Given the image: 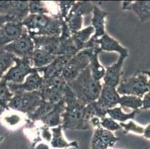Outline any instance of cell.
<instances>
[{"label": "cell", "instance_id": "1", "mask_svg": "<svg viewBox=\"0 0 150 149\" xmlns=\"http://www.w3.org/2000/svg\"><path fill=\"white\" fill-rule=\"evenodd\" d=\"M64 101L66 106L61 115L63 129L85 131L92 128L87 117L86 105L78 100L69 86L65 92Z\"/></svg>", "mask_w": 150, "mask_h": 149}, {"label": "cell", "instance_id": "2", "mask_svg": "<svg viewBox=\"0 0 150 149\" xmlns=\"http://www.w3.org/2000/svg\"><path fill=\"white\" fill-rule=\"evenodd\" d=\"M62 20L58 14H29L22 23L31 37H58L61 34Z\"/></svg>", "mask_w": 150, "mask_h": 149}, {"label": "cell", "instance_id": "3", "mask_svg": "<svg viewBox=\"0 0 150 149\" xmlns=\"http://www.w3.org/2000/svg\"><path fill=\"white\" fill-rule=\"evenodd\" d=\"M67 84L78 100L85 105L97 101L102 88L101 81H96L92 77L89 67L86 68L76 79Z\"/></svg>", "mask_w": 150, "mask_h": 149}, {"label": "cell", "instance_id": "4", "mask_svg": "<svg viewBox=\"0 0 150 149\" xmlns=\"http://www.w3.org/2000/svg\"><path fill=\"white\" fill-rule=\"evenodd\" d=\"M43 102L39 90L13 94L8 107L12 110L28 115L36 110Z\"/></svg>", "mask_w": 150, "mask_h": 149}, {"label": "cell", "instance_id": "5", "mask_svg": "<svg viewBox=\"0 0 150 149\" xmlns=\"http://www.w3.org/2000/svg\"><path fill=\"white\" fill-rule=\"evenodd\" d=\"M68 84L61 76L43 80V87L40 92L43 101L57 104L64 99Z\"/></svg>", "mask_w": 150, "mask_h": 149}, {"label": "cell", "instance_id": "6", "mask_svg": "<svg viewBox=\"0 0 150 149\" xmlns=\"http://www.w3.org/2000/svg\"><path fill=\"white\" fill-rule=\"evenodd\" d=\"M90 52L91 48L84 49L73 56L69 60L61 73V76L67 83L76 79L83 70L88 67Z\"/></svg>", "mask_w": 150, "mask_h": 149}, {"label": "cell", "instance_id": "7", "mask_svg": "<svg viewBox=\"0 0 150 149\" xmlns=\"http://www.w3.org/2000/svg\"><path fill=\"white\" fill-rule=\"evenodd\" d=\"M13 62L15 65L11 66L2 79L7 82H12L14 84H22L25 79L31 72L35 70V68L31 67V60L27 57H14Z\"/></svg>", "mask_w": 150, "mask_h": 149}, {"label": "cell", "instance_id": "8", "mask_svg": "<svg viewBox=\"0 0 150 149\" xmlns=\"http://www.w3.org/2000/svg\"><path fill=\"white\" fill-rule=\"evenodd\" d=\"M2 49L11 53L15 57L20 58L27 57L31 60L35 52V43L26 31L20 38L6 45Z\"/></svg>", "mask_w": 150, "mask_h": 149}, {"label": "cell", "instance_id": "9", "mask_svg": "<svg viewBox=\"0 0 150 149\" xmlns=\"http://www.w3.org/2000/svg\"><path fill=\"white\" fill-rule=\"evenodd\" d=\"M0 15L23 23L29 15L28 1H0Z\"/></svg>", "mask_w": 150, "mask_h": 149}, {"label": "cell", "instance_id": "10", "mask_svg": "<svg viewBox=\"0 0 150 149\" xmlns=\"http://www.w3.org/2000/svg\"><path fill=\"white\" fill-rule=\"evenodd\" d=\"M148 90L146 80L144 76H134L130 78L120 81L117 91L119 95H142Z\"/></svg>", "mask_w": 150, "mask_h": 149}, {"label": "cell", "instance_id": "11", "mask_svg": "<svg viewBox=\"0 0 150 149\" xmlns=\"http://www.w3.org/2000/svg\"><path fill=\"white\" fill-rule=\"evenodd\" d=\"M43 84V78L40 75L38 69L35 70L26 77L25 81L22 84H14L12 82H8V87L13 94L23 92H33L41 89Z\"/></svg>", "mask_w": 150, "mask_h": 149}, {"label": "cell", "instance_id": "12", "mask_svg": "<svg viewBox=\"0 0 150 149\" xmlns=\"http://www.w3.org/2000/svg\"><path fill=\"white\" fill-rule=\"evenodd\" d=\"M26 31L20 22L11 21L5 23L0 29V49L20 38Z\"/></svg>", "mask_w": 150, "mask_h": 149}, {"label": "cell", "instance_id": "13", "mask_svg": "<svg viewBox=\"0 0 150 149\" xmlns=\"http://www.w3.org/2000/svg\"><path fill=\"white\" fill-rule=\"evenodd\" d=\"M120 139L111 131L102 127L95 128L91 140V149H108L113 148Z\"/></svg>", "mask_w": 150, "mask_h": 149}, {"label": "cell", "instance_id": "14", "mask_svg": "<svg viewBox=\"0 0 150 149\" xmlns=\"http://www.w3.org/2000/svg\"><path fill=\"white\" fill-rule=\"evenodd\" d=\"M73 54H65V55L57 56L55 59L44 67L38 69L39 73L43 74V80L52 78L57 77L61 76L63 70L69 62V60L73 57Z\"/></svg>", "mask_w": 150, "mask_h": 149}, {"label": "cell", "instance_id": "15", "mask_svg": "<svg viewBox=\"0 0 150 149\" xmlns=\"http://www.w3.org/2000/svg\"><path fill=\"white\" fill-rule=\"evenodd\" d=\"M120 98V96L117 93L116 87L102 84L100 95L98 100L96 101V103L102 111L106 113L107 110L115 107L116 105H119Z\"/></svg>", "mask_w": 150, "mask_h": 149}, {"label": "cell", "instance_id": "16", "mask_svg": "<svg viewBox=\"0 0 150 149\" xmlns=\"http://www.w3.org/2000/svg\"><path fill=\"white\" fill-rule=\"evenodd\" d=\"M35 49H40L52 55L61 56V38L58 37H32Z\"/></svg>", "mask_w": 150, "mask_h": 149}, {"label": "cell", "instance_id": "17", "mask_svg": "<svg viewBox=\"0 0 150 149\" xmlns=\"http://www.w3.org/2000/svg\"><path fill=\"white\" fill-rule=\"evenodd\" d=\"M126 55H120L117 62L110 66L106 68L105 74L103 78L104 85L110 87H117L120 82V78L122 76V68Z\"/></svg>", "mask_w": 150, "mask_h": 149}, {"label": "cell", "instance_id": "18", "mask_svg": "<svg viewBox=\"0 0 150 149\" xmlns=\"http://www.w3.org/2000/svg\"><path fill=\"white\" fill-rule=\"evenodd\" d=\"M108 14V12L102 10L100 8L94 4L93 17L91 20V24L93 28H94V34L91 37V40H96L106 34L105 28V19Z\"/></svg>", "mask_w": 150, "mask_h": 149}, {"label": "cell", "instance_id": "19", "mask_svg": "<svg viewBox=\"0 0 150 149\" xmlns=\"http://www.w3.org/2000/svg\"><path fill=\"white\" fill-rule=\"evenodd\" d=\"M102 52V50L99 48V45H96L94 47L91 48V52L89 54V66L92 77L96 81H100L103 78L105 74V69L99 63V54Z\"/></svg>", "mask_w": 150, "mask_h": 149}, {"label": "cell", "instance_id": "20", "mask_svg": "<svg viewBox=\"0 0 150 149\" xmlns=\"http://www.w3.org/2000/svg\"><path fill=\"white\" fill-rule=\"evenodd\" d=\"M94 43L99 45L102 52H116L119 53L120 55L128 56V54H129L127 49L121 46L118 41L111 37L110 35H108L107 33L103 35L102 37L94 40Z\"/></svg>", "mask_w": 150, "mask_h": 149}, {"label": "cell", "instance_id": "21", "mask_svg": "<svg viewBox=\"0 0 150 149\" xmlns=\"http://www.w3.org/2000/svg\"><path fill=\"white\" fill-rule=\"evenodd\" d=\"M65 102L63 99L62 101L59 102L58 103L55 104L54 108L46 115V117L40 121L48 128H55L62 124V119L61 115L65 110Z\"/></svg>", "mask_w": 150, "mask_h": 149}, {"label": "cell", "instance_id": "22", "mask_svg": "<svg viewBox=\"0 0 150 149\" xmlns=\"http://www.w3.org/2000/svg\"><path fill=\"white\" fill-rule=\"evenodd\" d=\"M52 131V139L50 144L53 148H79V143L76 141H73L71 143L66 141L62 134L63 128L59 125L55 128H51Z\"/></svg>", "mask_w": 150, "mask_h": 149}, {"label": "cell", "instance_id": "23", "mask_svg": "<svg viewBox=\"0 0 150 149\" xmlns=\"http://www.w3.org/2000/svg\"><path fill=\"white\" fill-rule=\"evenodd\" d=\"M94 34V28L92 25L86 27L83 29L80 30L77 33L72 35L71 37L73 41V43L76 46L78 51L81 52L87 47V43L90 40L91 37Z\"/></svg>", "mask_w": 150, "mask_h": 149}, {"label": "cell", "instance_id": "24", "mask_svg": "<svg viewBox=\"0 0 150 149\" xmlns=\"http://www.w3.org/2000/svg\"><path fill=\"white\" fill-rule=\"evenodd\" d=\"M55 57H56L55 56L52 55L46 51L40 50V49H35L33 57L31 59V63L34 68L40 69L51 64L55 59Z\"/></svg>", "mask_w": 150, "mask_h": 149}, {"label": "cell", "instance_id": "25", "mask_svg": "<svg viewBox=\"0 0 150 149\" xmlns=\"http://www.w3.org/2000/svg\"><path fill=\"white\" fill-rule=\"evenodd\" d=\"M93 7L94 4L91 2H88V1L75 2L68 15H69V16L76 15V16H87V15H89L91 13H93Z\"/></svg>", "mask_w": 150, "mask_h": 149}, {"label": "cell", "instance_id": "26", "mask_svg": "<svg viewBox=\"0 0 150 149\" xmlns=\"http://www.w3.org/2000/svg\"><path fill=\"white\" fill-rule=\"evenodd\" d=\"M13 96V94L9 90L8 87V82L3 79L0 80V109L2 110H8L9 102Z\"/></svg>", "mask_w": 150, "mask_h": 149}, {"label": "cell", "instance_id": "27", "mask_svg": "<svg viewBox=\"0 0 150 149\" xmlns=\"http://www.w3.org/2000/svg\"><path fill=\"white\" fill-rule=\"evenodd\" d=\"M14 57L11 53L8 52L3 49H0V80L2 78L5 72L12 66L14 63Z\"/></svg>", "mask_w": 150, "mask_h": 149}, {"label": "cell", "instance_id": "28", "mask_svg": "<svg viewBox=\"0 0 150 149\" xmlns=\"http://www.w3.org/2000/svg\"><path fill=\"white\" fill-rule=\"evenodd\" d=\"M137 110H134L132 113H125L122 112L121 107H113L107 110L106 113L109 116V117L114 119V121H120V123H124L125 121L133 119L137 113Z\"/></svg>", "mask_w": 150, "mask_h": 149}, {"label": "cell", "instance_id": "29", "mask_svg": "<svg viewBox=\"0 0 150 149\" xmlns=\"http://www.w3.org/2000/svg\"><path fill=\"white\" fill-rule=\"evenodd\" d=\"M83 20H84L83 16H76V15H73V16L67 15V16L64 20V22L66 23L71 35H74L78 31L82 29Z\"/></svg>", "mask_w": 150, "mask_h": 149}, {"label": "cell", "instance_id": "30", "mask_svg": "<svg viewBox=\"0 0 150 149\" xmlns=\"http://www.w3.org/2000/svg\"><path fill=\"white\" fill-rule=\"evenodd\" d=\"M119 105H120V107H129V108L134 109V110H137V109L141 106L142 102L140 98L133 95H122L120 98Z\"/></svg>", "mask_w": 150, "mask_h": 149}, {"label": "cell", "instance_id": "31", "mask_svg": "<svg viewBox=\"0 0 150 149\" xmlns=\"http://www.w3.org/2000/svg\"><path fill=\"white\" fill-rule=\"evenodd\" d=\"M29 14H50V11L44 2L29 1L28 2Z\"/></svg>", "mask_w": 150, "mask_h": 149}, {"label": "cell", "instance_id": "32", "mask_svg": "<svg viewBox=\"0 0 150 149\" xmlns=\"http://www.w3.org/2000/svg\"><path fill=\"white\" fill-rule=\"evenodd\" d=\"M101 127L111 132L122 129L119 123L116 122V121L112 119L110 117H107L101 119Z\"/></svg>", "mask_w": 150, "mask_h": 149}, {"label": "cell", "instance_id": "33", "mask_svg": "<svg viewBox=\"0 0 150 149\" xmlns=\"http://www.w3.org/2000/svg\"><path fill=\"white\" fill-rule=\"evenodd\" d=\"M75 3V1H61L58 2L59 7V16L62 20H64L67 16L71 8Z\"/></svg>", "mask_w": 150, "mask_h": 149}, {"label": "cell", "instance_id": "34", "mask_svg": "<svg viewBox=\"0 0 150 149\" xmlns=\"http://www.w3.org/2000/svg\"><path fill=\"white\" fill-rule=\"evenodd\" d=\"M120 125L121 126V128L124 129V133H129V131H133V132L138 133H141L144 132L143 128L136 125L132 121H130L126 124L125 123H120Z\"/></svg>", "mask_w": 150, "mask_h": 149}, {"label": "cell", "instance_id": "35", "mask_svg": "<svg viewBox=\"0 0 150 149\" xmlns=\"http://www.w3.org/2000/svg\"><path fill=\"white\" fill-rule=\"evenodd\" d=\"M4 120H5V123H7L10 126H15L19 122H20L21 119H20V116H17V115H11V116H7V117H5L4 118Z\"/></svg>", "mask_w": 150, "mask_h": 149}, {"label": "cell", "instance_id": "36", "mask_svg": "<svg viewBox=\"0 0 150 149\" xmlns=\"http://www.w3.org/2000/svg\"><path fill=\"white\" fill-rule=\"evenodd\" d=\"M41 136L43 139H44L46 141L50 142L52 139V133L50 131V128L43 125L41 128Z\"/></svg>", "mask_w": 150, "mask_h": 149}, {"label": "cell", "instance_id": "37", "mask_svg": "<svg viewBox=\"0 0 150 149\" xmlns=\"http://www.w3.org/2000/svg\"><path fill=\"white\" fill-rule=\"evenodd\" d=\"M11 21H13V20H12L9 16H4V15H0V29H1L2 26L5 24V23Z\"/></svg>", "mask_w": 150, "mask_h": 149}, {"label": "cell", "instance_id": "38", "mask_svg": "<svg viewBox=\"0 0 150 149\" xmlns=\"http://www.w3.org/2000/svg\"><path fill=\"white\" fill-rule=\"evenodd\" d=\"M32 149H50V146L46 143H40L39 144L35 145V146L31 148Z\"/></svg>", "mask_w": 150, "mask_h": 149}, {"label": "cell", "instance_id": "39", "mask_svg": "<svg viewBox=\"0 0 150 149\" xmlns=\"http://www.w3.org/2000/svg\"><path fill=\"white\" fill-rule=\"evenodd\" d=\"M4 140V137H2V136H0V143H2V142H3Z\"/></svg>", "mask_w": 150, "mask_h": 149}, {"label": "cell", "instance_id": "40", "mask_svg": "<svg viewBox=\"0 0 150 149\" xmlns=\"http://www.w3.org/2000/svg\"><path fill=\"white\" fill-rule=\"evenodd\" d=\"M108 149H117V148H114L113 147V148H108Z\"/></svg>", "mask_w": 150, "mask_h": 149}, {"label": "cell", "instance_id": "41", "mask_svg": "<svg viewBox=\"0 0 150 149\" xmlns=\"http://www.w3.org/2000/svg\"><path fill=\"white\" fill-rule=\"evenodd\" d=\"M53 149H67V148H53Z\"/></svg>", "mask_w": 150, "mask_h": 149}]
</instances>
